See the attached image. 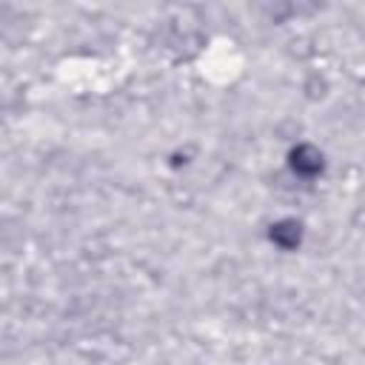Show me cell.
<instances>
[{
  "instance_id": "obj_2",
  "label": "cell",
  "mask_w": 365,
  "mask_h": 365,
  "mask_svg": "<svg viewBox=\"0 0 365 365\" xmlns=\"http://www.w3.org/2000/svg\"><path fill=\"white\" fill-rule=\"evenodd\" d=\"M268 240H271V245H277L279 251H297L299 242H302V222L294 220V217H282V220L271 222Z\"/></svg>"
},
{
  "instance_id": "obj_3",
  "label": "cell",
  "mask_w": 365,
  "mask_h": 365,
  "mask_svg": "<svg viewBox=\"0 0 365 365\" xmlns=\"http://www.w3.org/2000/svg\"><path fill=\"white\" fill-rule=\"evenodd\" d=\"M302 91H305V97H308V100H322V97L328 94V80H325L319 71H314V74H308V77H305Z\"/></svg>"
},
{
  "instance_id": "obj_1",
  "label": "cell",
  "mask_w": 365,
  "mask_h": 365,
  "mask_svg": "<svg viewBox=\"0 0 365 365\" xmlns=\"http://www.w3.org/2000/svg\"><path fill=\"white\" fill-rule=\"evenodd\" d=\"M325 168V154L314 143H294L288 148V171L299 180H314Z\"/></svg>"
}]
</instances>
